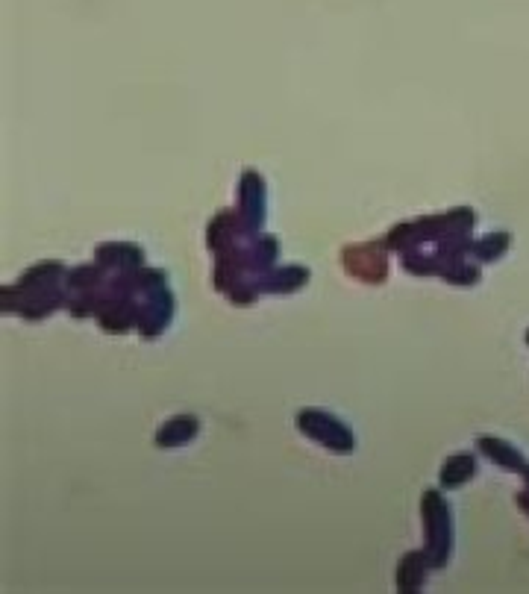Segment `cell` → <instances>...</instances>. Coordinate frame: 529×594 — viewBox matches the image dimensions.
<instances>
[{"label":"cell","mask_w":529,"mask_h":594,"mask_svg":"<svg viewBox=\"0 0 529 594\" xmlns=\"http://www.w3.org/2000/svg\"><path fill=\"white\" fill-rule=\"evenodd\" d=\"M527 342H529V333H527Z\"/></svg>","instance_id":"obj_2"},{"label":"cell","mask_w":529,"mask_h":594,"mask_svg":"<svg viewBox=\"0 0 529 594\" xmlns=\"http://www.w3.org/2000/svg\"><path fill=\"white\" fill-rule=\"evenodd\" d=\"M518 503H521V509L529 515V492H524V495L518 497Z\"/></svg>","instance_id":"obj_1"}]
</instances>
